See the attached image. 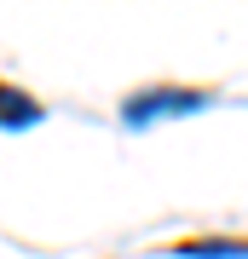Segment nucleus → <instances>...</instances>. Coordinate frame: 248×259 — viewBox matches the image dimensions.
Masks as SVG:
<instances>
[{"mask_svg":"<svg viewBox=\"0 0 248 259\" xmlns=\"http://www.w3.org/2000/svg\"><path fill=\"white\" fill-rule=\"evenodd\" d=\"M214 104V87H179V81H162V87H138L121 104V121L127 127H150L162 115H191V110H208Z\"/></svg>","mask_w":248,"mask_h":259,"instance_id":"f257e3e1","label":"nucleus"},{"mask_svg":"<svg viewBox=\"0 0 248 259\" xmlns=\"http://www.w3.org/2000/svg\"><path fill=\"white\" fill-rule=\"evenodd\" d=\"M46 110H41V98L29 93V87H18V81H6L0 75V133H18V127H35Z\"/></svg>","mask_w":248,"mask_h":259,"instance_id":"7ed1b4c3","label":"nucleus"},{"mask_svg":"<svg viewBox=\"0 0 248 259\" xmlns=\"http://www.w3.org/2000/svg\"><path fill=\"white\" fill-rule=\"evenodd\" d=\"M167 253H179V259H248V236H231V231L179 236V242H167Z\"/></svg>","mask_w":248,"mask_h":259,"instance_id":"f03ea898","label":"nucleus"}]
</instances>
